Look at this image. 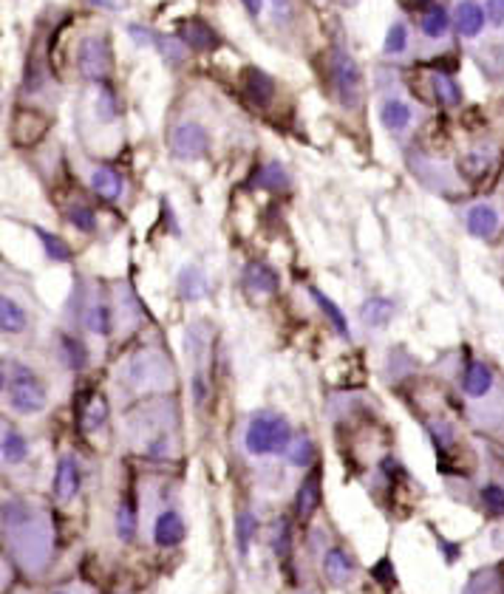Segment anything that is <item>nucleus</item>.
<instances>
[{
    "mask_svg": "<svg viewBox=\"0 0 504 594\" xmlns=\"http://www.w3.org/2000/svg\"><path fill=\"white\" fill-rule=\"evenodd\" d=\"M4 394L9 408L23 416L40 413L49 405L46 385H43L40 376L28 366H23V362L9 357L4 359Z\"/></svg>",
    "mask_w": 504,
    "mask_h": 594,
    "instance_id": "f257e3e1",
    "label": "nucleus"
},
{
    "mask_svg": "<svg viewBox=\"0 0 504 594\" xmlns=\"http://www.w3.org/2000/svg\"><path fill=\"white\" fill-rule=\"evenodd\" d=\"M292 428L278 413H258L250 419L247 433H244V447L250 456H278L286 453V447L292 442Z\"/></svg>",
    "mask_w": 504,
    "mask_h": 594,
    "instance_id": "f03ea898",
    "label": "nucleus"
},
{
    "mask_svg": "<svg viewBox=\"0 0 504 594\" xmlns=\"http://www.w3.org/2000/svg\"><path fill=\"white\" fill-rule=\"evenodd\" d=\"M332 82L340 105L345 111H354L360 105V96H363V77H360L357 60L343 49H335L332 54Z\"/></svg>",
    "mask_w": 504,
    "mask_h": 594,
    "instance_id": "7ed1b4c3",
    "label": "nucleus"
},
{
    "mask_svg": "<svg viewBox=\"0 0 504 594\" xmlns=\"http://www.w3.org/2000/svg\"><path fill=\"white\" fill-rule=\"evenodd\" d=\"M167 148L176 158L193 162V158H201L210 150V134L196 122H182L167 134Z\"/></svg>",
    "mask_w": 504,
    "mask_h": 594,
    "instance_id": "20e7f679",
    "label": "nucleus"
},
{
    "mask_svg": "<svg viewBox=\"0 0 504 594\" xmlns=\"http://www.w3.org/2000/svg\"><path fill=\"white\" fill-rule=\"evenodd\" d=\"M128 380L136 388H167L170 385V368L162 354H136L128 362Z\"/></svg>",
    "mask_w": 504,
    "mask_h": 594,
    "instance_id": "39448f33",
    "label": "nucleus"
},
{
    "mask_svg": "<svg viewBox=\"0 0 504 594\" xmlns=\"http://www.w3.org/2000/svg\"><path fill=\"white\" fill-rule=\"evenodd\" d=\"M77 66L85 80H105L111 74V51L103 37H85L77 49Z\"/></svg>",
    "mask_w": 504,
    "mask_h": 594,
    "instance_id": "423d86ee",
    "label": "nucleus"
},
{
    "mask_svg": "<svg viewBox=\"0 0 504 594\" xmlns=\"http://www.w3.org/2000/svg\"><path fill=\"white\" fill-rule=\"evenodd\" d=\"M80 482H82V475H80V465H77V459L71 456V453H66V456L57 459V467H54V482H51L54 498L60 501V504L74 501V498H77V492H80Z\"/></svg>",
    "mask_w": 504,
    "mask_h": 594,
    "instance_id": "0eeeda50",
    "label": "nucleus"
},
{
    "mask_svg": "<svg viewBox=\"0 0 504 594\" xmlns=\"http://www.w3.org/2000/svg\"><path fill=\"white\" fill-rule=\"evenodd\" d=\"M465 227L473 238L491 241L499 235V227H501L499 210L493 204H473L465 215Z\"/></svg>",
    "mask_w": 504,
    "mask_h": 594,
    "instance_id": "6e6552de",
    "label": "nucleus"
},
{
    "mask_svg": "<svg viewBox=\"0 0 504 594\" xmlns=\"http://www.w3.org/2000/svg\"><path fill=\"white\" fill-rule=\"evenodd\" d=\"M128 32H131V37H136V42H142V46H156L159 49V54L165 57L167 63H184V42L182 40H173L167 35H156V32H148V28L142 26H128Z\"/></svg>",
    "mask_w": 504,
    "mask_h": 594,
    "instance_id": "1a4fd4ad",
    "label": "nucleus"
},
{
    "mask_svg": "<svg viewBox=\"0 0 504 594\" xmlns=\"http://www.w3.org/2000/svg\"><path fill=\"white\" fill-rule=\"evenodd\" d=\"M493 385H496V374H493L491 366H485V362H479V359L468 362V368L462 374V390H465V397H470V399H485L493 390Z\"/></svg>",
    "mask_w": 504,
    "mask_h": 594,
    "instance_id": "9d476101",
    "label": "nucleus"
},
{
    "mask_svg": "<svg viewBox=\"0 0 504 594\" xmlns=\"http://www.w3.org/2000/svg\"><path fill=\"white\" fill-rule=\"evenodd\" d=\"M184 532H187V527H184L182 515L176 510H165V513H159V518H156V524H153V541L162 549H173L184 541Z\"/></svg>",
    "mask_w": 504,
    "mask_h": 594,
    "instance_id": "9b49d317",
    "label": "nucleus"
},
{
    "mask_svg": "<svg viewBox=\"0 0 504 594\" xmlns=\"http://www.w3.org/2000/svg\"><path fill=\"white\" fill-rule=\"evenodd\" d=\"M323 575H326V581L332 583V586H345V583L352 581L354 563H352L349 555H345V549H340V546L326 549V555H323Z\"/></svg>",
    "mask_w": 504,
    "mask_h": 594,
    "instance_id": "f8f14e48",
    "label": "nucleus"
},
{
    "mask_svg": "<svg viewBox=\"0 0 504 594\" xmlns=\"http://www.w3.org/2000/svg\"><path fill=\"white\" fill-rule=\"evenodd\" d=\"M485 23H487V14L479 4H473V0H462V4L456 6L454 26L462 37H479Z\"/></svg>",
    "mask_w": 504,
    "mask_h": 594,
    "instance_id": "ddd939ff",
    "label": "nucleus"
},
{
    "mask_svg": "<svg viewBox=\"0 0 504 594\" xmlns=\"http://www.w3.org/2000/svg\"><path fill=\"white\" fill-rule=\"evenodd\" d=\"M244 286H247L252 295H272L278 292V274L267 264H250L244 269Z\"/></svg>",
    "mask_w": 504,
    "mask_h": 594,
    "instance_id": "4468645a",
    "label": "nucleus"
},
{
    "mask_svg": "<svg viewBox=\"0 0 504 594\" xmlns=\"http://www.w3.org/2000/svg\"><path fill=\"white\" fill-rule=\"evenodd\" d=\"M394 314H397V303L388 297H368L363 306H360V317H363V323L371 328L388 326L394 320Z\"/></svg>",
    "mask_w": 504,
    "mask_h": 594,
    "instance_id": "2eb2a0df",
    "label": "nucleus"
},
{
    "mask_svg": "<svg viewBox=\"0 0 504 594\" xmlns=\"http://www.w3.org/2000/svg\"><path fill=\"white\" fill-rule=\"evenodd\" d=\"M244 91L252 99L255 105H269L272 94H275V85H272V77L264 74L261 68H247L244 71Z\"/></svg>",
    "mask_w": 504,
    "mask_h": 594,
    "instance_id": "dca6fc26",
    "label": "nucleus"
},
{
    "mask_svg": "<svg viewBox=\"0 0 504 594\" xmlns=\"http://www.w3.org/2000/svg\"><path fill=\"white\" fill-rule=\"evenodd\" d=\"M182 42H187L196 51H210L219 46V35L205 20H187L182 26Z\"/></svg>",
    "mask_w": 504,
    "mask_h": 594,
    "instance_id": "f3484780",
    "label": "nucleus"
},
{
    "mask_svg": "<svg viewBox=\"0 0 504 594\" xmlns=\"http://www.w3.org/2000/svg\"><path fill=\"white\" fill-rule=\"evenodd\" d=\"M176 289H179V295L184 297V300H190V303H196V300H201L207 295V278H205V272H201L198 266H184L182 272H179V281H176Z\"/></svg>",
    "mask_w": 504,
    "mask_h": 594,
    "instance_id": "a211bd4d",
    "label": "nucleus"
},
{
    "mask_svg": "<svg viewBox=\"0 0 504 594\" xmlns=\"http://www.w3.org/2000/svg\"><path fill=\"white\" fill-rule=\"evenodd\" d=\"M105 419H108V399L103 394H91L80 411V428L85 433H94L105 425Z\"/></svg>",
    "mask_w": 504,
    "mask_h": 594,
    "instance_id": "6ab92c4d",
    "label": "nucleus"
},
{
    "mask_svg": "<svg viewBox=\"0 0 504 594\" xmlns=\"http://www.w3.org/2000/svg\"><path fill=\"white\" fill-rule=\"evenodd\" d=\"M91 187H94V193L103 196L105 201H117L122 196V190H125L122 176L117 170H111V167H97L91 173Z\"/></svg>",
    "mask_w": 504,
    "mask_h": 594,
    "instance_id": "aec40b11",
    "label": "nucleus"
},
{
    "mask_svg": "<svg viewBox=\"0 0 504 594\" xmlns=\"http://www.w3.org/2000/svg\"><path fill=\"white\" fill-rule=\"evenodd\" d=\"M414 120L411 113V105L399 103V99H388V103L380 108V122L385 130H392V134H399V130H406Z\"/></svg>",
    "mask_w": 504,
    "mask_h": 594,
    "instance_id": "412c9836",
    "label": "nucleus"
},
{
    "mask_svg": "<svg viewBox=\"0 0 504 594\" xmlns=\"http://www.w3.org/2000/svg\"><path fill=\"white\" fill-rule=\"evenodd\" d=\"M26 326H28V314L20 303L12 297L0 300V328H4V335H20V331H26Z\"/></svg>",
    "mask_w": 504,
    "mask_h": 594,
    "instance_id": "4be33fe9",
    "label": "nucleus"
},
{
    "mask_svg": "<svg viewBox=\"0 0 504 594\" xmlns=\"http://www.w3.org/2000/svg\"><path fill=\"white\" fill-rule=\"evenodd\" d=\"M80 320H82V326H85V328L91 331V335L105 337L108 331H111V309L105 306L103 300H91L89 306L82 309Z\"/></svg>",
    "mask_w": 504,
    "mask_h": 594,
    "instance_id": "5701e85b",
    "label": "nucleus"
},
{
    "mask_svg": "<svg viewBox=\"0 0 504 594\" xmlns=\"http://www.w3.org/2000/svg\"><path fill=\"white\" fill-rule=\"evenodd\" d=\"M321 504V475L314 470L304 484L298 490V498H295V506H298V515L300 518H309L314 510H318Z\"/></svg>",
    "mask_w": 504,
    "mask_h": 594,
    "instance_id": "b1692460",
    "label": "nucleus"
},
{
    "mask_svg": "<svg viewBox=\"0 0 504 594\" xmlns=\"http://www.w3.org/2000/svg\"><path fill=\"white\" fill-rule=\"evenodd\" d=\"M286 461H290L292 467H312L314 465V442L309 433H298V436L290 442V447H286Z\"/></svg>",
    "mask_w": 504,
    "mask_h": 594,
    "instance_id": "393cba45",
    "label": "nucleus"
},
{
    "mask_svg": "<svg viewBox=\"0 0 504 594\" xmlns=\"http://www.w3.org/2000/svg\"><path fill=\"white\" fill-rule=\"evenodd\" d=\"M309 295H312V300H314V303H318V306H321V312H323V314L329 317V320H332V326H335V331H337V335H340V337H345V340H349V320H345V314L340 312V306H337V303H335V300H329V297H326V295L321 292L318 286H309Z\"/></svg>",
    "mask_w": 504,
    "mask_h": 594,
    "instance_id": "a878e982",
    "label": "nucleus"
},
{
    "mask_svg": "<svg viewBox=\"0 0 504 594\" xmlns=\"http://www.w3.org/2000/svg\"><path fill=\"white\" fill-rule=\"evenodd\" d=\"M136 529H139V513H136V504L131 498H125L117 510V535L120 541L131 544L136 538Z\"/></svg>",
    "mask_w": 504,
    "mask_h": 594,
    "instance_id": "bb28decb",
    "label": "nucleus"
},
{
    "mask_svg": "<svg viewBox=\"0 0 504 594\" xmlns=\"http://www.w3.org/2000/svg\"><path fill=\"white\" fill-rule=\"evenodd\" d=\"M4 461L6 465H23V461L28 459V442L20 436L18 430H12L9 425H4Z\"/></svg>",
    "mask_w": 504,
    "mask_h": 594,
    "instance_id": "cd10ccee",
    "label": "nucleus"
},
{
    "mask_svg": "<svg viewBox=\"0 0 504 594\" xmlns=\"http://www.w3.org/2000/svg\"><path fill=\"white\" fill-rule=\"evenodd\" d=\"M255 529H258L255 515H252L250 510H241L238 518H236V541H238V555H241V558H247Z\"/></svg>",
    "mask_w": 504,
    "mask_h": 594,
    "instance_id": "c85d7f7f",
    "label": "nucleus"
},
{
    "mask_svg": "<svg viewBox=\"0 0 504 594\" xmlns=\"http://www.w3.org/2000/svg\"><path fill=\"white\" fill-rule=\"evenodd\" d=\"M35 235L43 241V250H46V255H49L51 260H60V264H68V260H71V250H68V243H66L60 235H54V233H49V229H43V227H35Z\"/></svg>",
    "mask_w": 504,
    "mask_h": 594,
    "instance_id": "c756f323",
    "label": "nucleus"
},
{
    "mask_svg": "<svg viewBox=\"0 0 504 594\" xmlns=\"http://www.w3.org/2000/svg\"><path fill=\"white\" fill-rule=\"evenodd\" d=\"M479 501H482V506L493 518H501L504 515V484H499V482H485L482 490H479Z\"/></svg>",
    "mask_w": 504,
    "mask_h": 594,
    "instance_id": "7c9ffc66",
    "label": "nucleus"
},
{
    "mask_svg": "<svg viewBox=\"0 0 504 594\" xmlns=\"http://www.w3.org/2000/svg\"><path fill=\"white\" fill-rule=\"evenodd\" d=\"M448 26H451L448 12H445L442 6H434V9H428V14L423 18V35L430 37V40L445 37V32H448Z\"/></svg>",
    "mask_w": 504,
    "mask_h": 594,
    "instance_id": "2f4dec72",
    "label": "nucleus"
},
{
    "mask_svg": "<svg viewBox=\"0 0 504 594\" xmlns=\"http://www.w3.org/2000/svg\"><path fill=\"white\" fill-rule=\"evenodd\" d=\"M434 91H437V99L442 105H459L462 103V91H459V85L451 80V77H445V74H437L434 80Z\"/></svg>",
    "mask_w": 504,
    "mask_h": 594,
    "instance_id": "473e14b6",
    "label": "nucleus"
},
{
    "mask_svg": "<svg viewBox=\"0 0 504 594\" xmlns=\"http://www.w3.org/2000/svg\"><path fill=\"white\" fill-rule=\"evenodd\" d=\"M408 46V26L406 23H392V28H388L385 35V42H383V51L385 54H402Z\"/></svg>",
    "mask_w": 504,
    "mask_h": 594,
    "instance_id": "72a5a7b5",
    "label": "nucleus"
},
{
    "mask_svg": "<svg viewBox=\"0 0 504 594\" xmlns=\"http://www.w3.org/2000/svg\"><path fill=\"white\" fill-rule=\"evenodd\" d=\"M258 184L264 187V190H283L286 184H290V176H286V170L281 165H267L261 170V179H258Z\"/></svg>",
    "mask_w": 504,
    "mask_h": 594,
    "instance_id": "f704fd0d",
    "label": "nucleus"
},
{
    "mask_svg": "<svg viewBox=\"0 0 504 594\" xmlns=\"http://www.w3.org/2000/svg\"><path fill=\"white\" fill-rule=\"evenodd\" d=\"M66 219H68L71 224H74L77 229H82V233H94V229H97V215H94V210L82 207V204L68 207Z\"/></svg>",
    "mask_w": 504,
    "mask_h": 594,
    "instance_id": "c9c22d12",
    "label": "nucleus"
},
{
    "mask_svg": "<svg viewBox=\"0 0 504 594\" xmlns=\"http://www.w3.org/2000/svg\"><path fill=\"white\" fill-rule=\"evenodd\" d=\"M63 359L71 368H82L85 366V345L74 337H63Z\"/></svg>",
    "mask_w": 504,
    "mask_h": 594,
    "instance_id": "e433bc0d",
    "label": "nucleus"
},
{
    "mask_svg": "<svg viewBox=\"0 0 504 594\" xmlns=\"http://www.w3.org/2000/svg\"><path fill=\"white\" fill-rule=\"evenodd\" d=\"M117 99H113V94L105 89H99V96H97V117L103 120V122H111V120H117Z\"/></svg>",
    "mask_w": 504,
    "mask_h": 594,
    "instance_id": "4c0bfd02",
    "label": "nucleus"
},
{
    "mask_svg": "<svg viewBox=\"0 0 504 594\" xmlns=\"http://www.w3.org/2000/svg\"><path fill=\"white\" fill-rule=\"evenodd\" d=\"M485 14L493 26H504V0H487Z\"/></svg>",
    "mask_w": 504,
    "mask_h": 594,
    "instance_id": "58836bf2",
    "label": "nucleus"
},
{
    "mask_svg": "<svg viewBox=\"0 0 504 594\" xmlns=\"http://www.w3.org/2000/svg\"><path fill=\"white\" fill-rule=\"evenodd\" d=\"M371 575H374V581H377V577H380V581H385L388 586L394 583V577H392L394 572H392V563H388V560H380L377 567L371 569Z\"/></svg>",
    "mask_w": 504,
    "mask_h": 594,
    "instance_id": "ea45409f",
    "label": "nucleus"
},
{
    "mask_svg": "<svg viewBox=\"0 0 504 594\" xmlns=\"http://www.w3.org/2000/svg\"><path fill=\"white\" fill-rule=\"evenodd\" d=\"M439 546H442V555H448V563H454L459 558V546L456 544H448V541L439 538Z\"/></svg>",
    "mask_w": 504,
    "mask_h": 594,
    "instance_id": "a19ab883",
    "label": "nucleus"
},
{
    "mask_svg": "<svg viewBox=\"0 0 504 594\" xmlns=\"http://www.w3.org/2000/svg\"><path fill=\"white\" fill-rule=\"evenodd\" d=\"M244 6H247V12L250 14H261V6H264V0H241Z\"/></svg>",
    "mask_w": 504,
    "mask_h": 594,
    "instance_id": "79ce46f5",
    "label": "nucleus"
},
{
    "mask_svg": "<svg viewBox=\"0 0 504 594\" xmlns=\"http://www.w3.org/2000/svg\"><path fill=\"white\" fill-rule=\"evenodd\" d=\"M414 4H430V0H414Z\"/></svg>",
    "mask_w": 504,
    "mask_h": 594,
    "instance_id": "37998d69",
    "label": "nucleus"
},
{
    "mask_svg": "<svg viewBox=\"0 0 504 594\" xmlns=\"http://www.w3.org/2000/svg\"><path fill=\"white\" fill-rule=\"evenodd\" d=\"M272 4H278V6H283V0H272Z\"/></svg>",
    "mask_w": 504,
    "mask_h": 594,
    "instance_id": "c03bdc74",
    "label": "nucleus"
},
{
    "mask_svg": "<svg viewBox=\"0 0 504 594\" xmlns=\"http://www.w3.org/2000/svg\"><path fill=\"white\" fill-rule=\"evenodd\" d=\"M54 594H68V591H54Z\"/></svg>",
    "mask_w": 504,
    "mask_h": 594,
    "instance_id": "a18cd8bd",
    "label": "nucleus"
}]
</instances>
